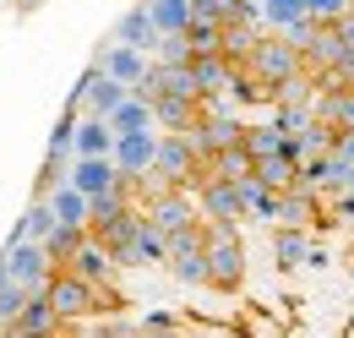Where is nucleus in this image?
Returning a JSON list of instances; mask_svg holds the SVG:
<instances>
[{"instance_id":"obj_41","label":"nucleus","mask_w":354,"mask_h":338,"mask_svg":"<svg viewBox=\"0 0 354 338\" xmlns=\"http://www.w3.org/2000/svg\"><path fill=\"white\" fill-rule=\"evenodd\" d=\"M0 333H6V328H0Z\"/></svg>"},{"instance_id":"obj_20","label":"nucleus","mask_w":354,"mask_h":338,"mask_svg":"<svg viewBox=\"0 0 354 338\" xmlns=\"http://www.w3.org/2000/svg\"><path fill=\"white\" fill-rule=\"evenodd\" d=\"M306 256H310V240H306V229H295V224H278L272 229V262L289 273V267H306Z\"/></svg>"},{"instance_id":"obj_19","label":"nucleus","mask_w":354,"mask_h":338,"mask_svg":"<svg viewBox=\"0 0 354 338\" xmlns=\"http://www.w3.org/2000/svg\"><path fill=\"white\" fill-rule=\"evenodd\" d=\"M55 224H60V218H55V208H49V197H33L28 213L17 218V229H11L6 240H39V246H44L49 235H55Z\"/></svg>"},{"instance_id":"obj_11","label":"nucleus","mask_w":354,"mask_h":338,"mask_svg":"<svg viewBox=\"0 0 354 338\" xmlns=\"http://www.w3.org/2000/svg\"><path fill=\"white\" fill-rule=\"evenodd\" d=\"M142 213H147V218H153L164 235H180V229L202 224V213H196V197H191V191H164V197H153Z\"/></svg>"},{"instance_id":"obj_30","label":"nucleus","mask_w":354,"mask_h":338,"mask_svg":"<svg viewBox=\"0 0 354 338\" xmlns=\"http://www.w3.org/2000/svg\"><path fill=\"white\" fill-rule=\"evenodd\" d=\"M153 60H158V66H191V60H196V49H191L185 33H164L158 49H153Z\"/></svg>"},{"instance_id":"obj_32","label":"nucleus","mask_w":354,"mask_h":338,"mask_svg":"<svg viewBox=\"0 0 354 338\" xmlns=\"http://www.w3.org/2000/svg\"><path fill=\"white\" fill-rule=\"evenodd\" d=\"M223 22H229V28H267L262 0H229V6H223Z\"/></svg>"},{"instance_id":"obj_15","label":"nucleus","mask_w":354,"mask_h":338,"mask_svg":"<svg viewBox=\"0 0 354 338\" xmlns=\"http://www.w3.org/2000/svg\"><path fill=\"white\" fill-rule=\"evenodd\" d=\"M71 186L82 197H104V191L120 186V169H115V159H77L71 164Z\"/></svg>"},{"instance_id":"obj_7","label":"nucleus","mask_w":354,"mask_h":338,"mask_svg":"<svg viewBox=\"0 0 354 338\" xmlns=\"http://www.w3.org/2000/svg\"><path fill=\"white\" fill-rule=\"evenodd\" d=\"M115 169H120V180L126 186H142L153 164H158V131H131V136H115Z\"/></svg>"},{"instance_id":"obj_25","label":"nucleus","mask_w":354,"mask_h":338,"mask_svg":"<svg viewBox=\"0 0 354 338\" xmlns=\"http://www.w3.org/2000/svg\"><path fill=\"white\" fill-rule=\"evenodd\" d=\"M49 208H55V218H60V224H82V229H88V218H93V202L77 191V186H71V180L49 191Z\"/></svg>"},{"instance_id":"obj_28","label":"nucleus","mask_w":354,"mask_h":338,"mask_svg":"<svg viewBox=\"0 0 354 338\" xmlns=\"http://www.w3.org/2000/svg\"><path fill=\"white\" fill-rule=\"evenodd\" d=\"M147 11L158 22V33H185L196 17V0H147Z\"/></svg>"},{"instance_id":"obj_26","label":"nucleus","mask_w":354,"mask_h":338,"mask_svg":"<svg viewBox=\"0 0 354 338\" xmlns=\"http://www.w3.org/2000/svg\"><path fill=\"white\" fill-rule=\"evenodd\" d=\"M109 126H115V136H131V131H158V121H153V104L131 93V98L109 115Z\"/></svg>"},{"instance_id":"obj_40","label":"nucleus","mask_w":354,"mask_h":338,"mask_svg":"<svg viewBox=\"0 0 354 338\" xmlns=\"http://www.w3.org/2000/svg\"><path fill=\"white\" fill-rule=\"evenodd\" d=\"M191 338H223V333H191Z\"/></svg>"},{"instance_id":"obj_8","label":"nucleus","mask_w":354,"mask_h":338,"mask_svg":"<svg viewBox=\"0 0 354 338\" xmlns=\"http://www.w3.org/2000/svg\"><path fill=\"white\" fill-rule=\"evenodd\" d=\"M71 98L82 104V115H104V121H109V115H115V109L131 98V87L115 82V77H104L98 66H88V71H82V82L71 87Z\"/></svg>"},{"instance_id":"obj_14","label":"nucleus","mask_w":354,"mask_h":338,"mask_svg":"<svg viewBox=\"0 0 354 338\" xmlns=\"http://www.w3.org/2000/svg\"><path fill=\"white\" fill-rule=\"evenodd\" d=\"M60 328H66V322H60V311L49 305V295H33V300H28V311H22L6 333H11V338H60Z\"/></svg>"},{"instance_id":"obj_17","label":"nucleus","mask_w":354,"mask_h":338,"mask_svg":"<svg viewBox=\"0 0 354 338\" xmlns=\"http://www.w3.org/2000/svg\"><path fill=\"white\" fill-rule=\"evenodd\" d=\"M131 267H169V235L142 213V229H136V246H131Z\"/></svg>"},{"instance_id":"obj_6","label":"nucleus","mask_w":354,"mask_h":338,"mask_svg":"<svg viewBox=\"0 0 354 338\" xmlns=\"http://www.w3.org/2000/svg\"><path fill=\"white\" fill-rule=\"evenodd\" d=\"M6 267H11V278L22 284V290H33V295H44L49 278H55V262L39 240H6Z\"/></svg>"},{"instance_id":"obj_3","label":"nucleus","mask_w":354,"mask_h":338,"mask_svg":"<svg viewBox=\"0 0 354 338\" xmlns=\"http://www.w3.org/2000/svg\"><path fill=\"white\" fill-rule=\"evenodd\" d=\"M245 71L257 77V82L272 87V98H278V87L295 82V77H306V55H300V44H289L283 33H262L257 49H251V60H245Z\"/></svg>"},{"instance_id":"obj_23","label":"nucleus","mask_w":354,"mask_h":338,"mask_svg":"<svg viewBox=\"0 0 354 338\" xmlns=\"http://www.w3.org/2000/svg\"><path fill=\"white\" fill-rule=\"evenodd\" d=\"M207 175H213V180H251V175H257V159H251L245 142H240V148L213 153V159H207ZM207 175H202V180H207Z\"/></svg>"},{"instance_id":"obj_2","label":"nucleus","mask_w":354,"mask_h":338,"mask_svg":"<svg viewBox=\"0 0 354 338\" xmlns=\"http://www.w3.org/2000/svg\"><path fill=\"white\" fill-rule=\"evenodd\" d=\"M158 186H169V191H196L202 186V175H207V159L196 153V142L191 136H180V131H158Z\"/></svg>"},{"instance_id":"obj_33","label":"nucleus","mask_w":354,"mask_h":338,"mask_svg":"<svg viewBox=\"0 0 354 338\" xmlns=\"http://www.w3.org/2000/svg\"><path fill=\"white\" fill-rule=\"evenodd\" d=\"M306 11L316 17V22H338V17L354 11V0H306Z\"/></svg>"},{"instance_id":"obj_31","label":"nucleus","mask_w":354,"mask_h":338,"mask_svg":"<svg viewBox=\"0 0 354 338\" xmlns=\"http://www.w3.org/2000/svg\"><path fill=\"white\" fill-rule=\"evenodd\" d=\"M28 300H33V290H22L17 278H6V284H0V328H11V322L28 311Z\"/></svg>"},{"instance_id":"obj_37","label":"nucleus","mask_w":354,"mask_h":338,"mask_svg":"<svg viewBox=\"0 0 354 338\" xmlns=\"http://www.w3.org/2000/svg\"><path fill=\"white\" fill-rule=\"evenodd\" d=\"M333 28H338V39H344V44H349V49H354V11H349V17H338Z\"/></svg>"},{"instance_id":"obj_13","label":"nucleus","mask_w":354,"mask_h":338,"mask_svg":"<svg viewBox=\"0 0 354 338\" xmlns=\"http://www.w3.org/2000/svg\"><path fill=\"white\" fill-rule=\"evenodd\" d=\"M71 273H77V278H88V284H98V290H109V284H115V273H120V262H115V251H109L104 240H93V235H88V246L71 256Z\"/></svg>"},{"instance_id":"obj_18","label":"nucleus","mask_w":354,"mask_h":338,"mask_svg":"<svg viewBox=\"0 0 354 338\" xmlns=\"http://www.w3.org/2000/svg\"><path fill=\"white\" fill-rule=\"evenodd\" d=\"M115 153V126L104 115H82L77 121V159H109Z\"/></svg>"},{"instance_id":"obj_12","label":"nucleus","mask_w":354,"mask_h":338,"mask_svg":"<svg viewBox=\"0 0 354 338\" xmlns=\"http://www.w3.org/2000/svg\"><path fill=\"white\" fill-rule=\"evenodd\" d=\"M109 39H115V44H131V49H147V55H153L164 33H158V22H153V11H147V0H136L131 11H126V17L115 22V33H109Z\"/></svg>"},{"instance_id":"obj_4","label":"nucleus","mask_w":354,"mask_h":338,"mask_svg":"<svg viewBox=\"0 0 354 338\" xmlns=\"http://www.w3.org/2000/svg\"><path fill=\"white\" fill-rule=\"evenodd\" d=\"M44 295H49V305L60 311V322H82V317H93V311H104V295H109V290L77 278L71 267H55V278H49Z\"/></svg>"},{"instance_id":"obj_22","label":"nucleus","mask_w":354,"mask_h":338,"mask_svg":"<svg viewBox=\"0 0 354 338\" xmlns=\"http://www.w3.org/2000/svg\"><path fill=\"white\" fill-rule=\"evenodd\" d=\"M310 109H316V121H327V126H354V87H322Z\"/></svg>"},{"instance_id":"obj_1","label":"nucleus","mask_w":354,"mask_h":338,"mask_svg":"<svg viewBox=\"0 0 354 338\" xmlns=\"http://www.w3.org/2000/svg\"><path fill=\"white\" fill-rule=\"evenodd\" d=\"M207 224V218H202ZM207 290L240 295L245 290V246H240V224H207Z\"/></svg>"},{"instance_id":"obj_38","label":"nucleus","mask_w":354,"mask_h":338,"mask_svg":"<svg viewBox=\"0 0 354 338\" xmlns=\"http://www.w3.org/2000/svg\"><path fill=\"white\" fill-rule=\"evenodd\" d=\"M196 6H202V11H218V17H223V6H229V0H196Z\"/></svg>"},{"instance_id":"obj_36","label":"nucleus","mask_w":354,"mask_h":338,"mask_svg":"<svg viewBox=\"0 0 354 338\" xmlns=\"http://www.w3.org/2000/svg\"><path fill=\"white\" fill-rule=\"evenodd\" d=\"M333 153H338L344 164H354V126H338V131H333Z\"/></svg>"},{"instance_id":"obj_21","label":"nucleus","mask_w":354,"mask_h":338,"mask_svg":"<svg viewBox=\"0 0 354 338\" xmlns=\"http://www.w3.org/2000/svg\"><path fill=\"white\" fill-rule=\"evenodd\" d=\"M316 213H322V197H316L310 186H295V191H283V202H278V224H295V229H306ZM278 224H272V229H278Z\"/></svg>"},{"instance_id":"obj_5","label":"nucleus","mask_w":354,"mask_h":338,"mask_svg":"<svg viewBox=\"0 0 354 338\" xmlns=\"http://www.w3.org/2000/svg\"><path fill=\"white\" fill-rule=\"evenodd\" d=\"M191 197H196V213H202L207 224H240V218L251 213V208H245L240 180H213V175H207V180H202Z\"/></svg>"},{"instance_id":"obj_24","label":"nucleus","mask_w":354,"mask_h":338,"mask_svg":"<svg viewBox=\"0 0 354 338\" xmlns=\"http://www.w3.org/2000/svg\"><path fill=\"white\" fill-rule=\"evenodd\" d=\"M88 235H93V229H82V224H55V235L44 240L49 262H55V267H71V256L88 246Z\"/></svg>"},{"instance_id":"obj_34","label":"nucleus","mask_w":354,"mask_h":338,"mask_svg":"<svg viewBox=\"0 0 354 338\" xmlns=\"http://www.w3.org/2000/svg\"><path fill=\"white\" fill-rule=\"evenodd\" d=\"M322 87H354V49H344V55H338V66L322 77Z\"/></svg>"},{"instance_id":"obj_27","label":"nucleus","mask_w":354,"mask_h":338,"mask_svg":"<svg viewBox=\"0 0 354 338\" xmlns=\"http://www.w3.org/2000/svg\"><path fill=\"white\" fill-rule=\"evenodd\" d=\"M245 153L262 164V159H278V153H289V131H278L272 121L267 126H245Z\"/></svg>"},{"instance_id":"obj_10","label":"nucleus","mask_w":354,"mask_h":338,"mask_svg":"<svg viewBox=\"0 0 354 338\" xmlns=\"http://www.w3.org/2000/svg\"><path fill=\"white\" fill-rule=\"evenodd\" d=\"M185 136L196 142L202 159H213L223 148H240V142H245V121H240V109H234V115H202L196 131H185Z\"/></svg>"},{"instance_id":"obj_35","label":"nucleus","mask_w":354,"mask_h":338,"mask_svg":"<svg viewBox=\"0 0 354 338\" xmlns=\"http://www.w3.org/2000/svg\"><path fill=\"white\" fill-rule=\"evenodd\" d=\"M136 338H185V333H175V322H169V317H147Z\"/></svg>"},{"instance_id":"obj_39","label":"nucleus","mask_w":354,"mask_h":338,"mask_svg":"<svg viewBox=\"0 0 354 338\" xmlns=\"http://www.w3.org/2000/svg\"><path fill=\"white\" fill-rule=\"evenodd\" d=\"M39 6H44V0H17V11H39Z\"/></svg>"},{"instance_id":"obj_29","label":"nucleus","mask_w":354,"mask_h":338,"mask_svg":"<svg viewBox=\"0 0 354 338\" xmlns=\"http://www.w3.org/2000/svg\"><path fill=\"white\" fill-rule=\"evenodd\" d=\"M262 17H267V28L272 33H289L300 17H310L306 11V0H262Z\"/></svg>"},{"instance_id":"obj_16","label":"nucleus","mask_w":354,"mask_h":338,"mask_svg":"<svg viewBox=\"0 0 354 338\" xmlns=\"http://www.w3.org/2000/svg\"><path fill=\"white\" fill-rule=\"evenodd\" d=\"M153 121H158V131H196V121H202V104L196 98H175V93H164V98H153Z\"/></svg>"},{"instance_id":"obj_9","label":"nucleus","mask_w":354,"mask_h":338,"mask_svg":"<svg viewBox=\"0 0 354 338\" xmlns=\"http://www.w3.org/2000/svg\"><path fill=\"white\" fill-rule=\"evenodd\" d=\"M93 66L104 71V77H115V82H126V87H136L147 71H153V55L147 49H131V44H104L98 55H93Z\"/></svg>"}]
</instances>
